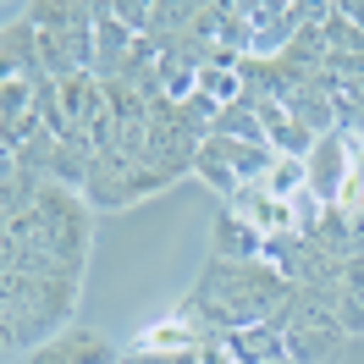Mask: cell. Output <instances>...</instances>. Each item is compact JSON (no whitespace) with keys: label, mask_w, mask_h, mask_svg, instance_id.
<instances>
[{"label":"cell","mask_w":364,"mask_h":364,"mask_svg":"<svg viewBox=\"0 0 364 364\" xmlns=\"http://www.w3.org/2000/svg\"><path fill=\"white\" fill-rule=\"evenodd\" d=\"M94 243L89 199L61 182H39L23 210L6 215V276H83Z\"/></svg>","instance_id":"6da1fadb"},{"label":"cell","mask_w":364,"mask_h":364,"mask_svg":"<svg viewBox=\"0 0 364 364\" xmlns=\"http://www.w3.org/2000/svg\"><path fill=\"white\" fill-rule=\"evenodd\" d=\"M287 298H293V282L276 265H265V259L237 265V259H215L210 254V265L199 276L193 298H188V309H193V320L205 326L210 337H232L243 326H271Z\"/></svg>","instance_id":"7a4b0ae2"},{"label":"cell","mask_w":364,"mask_h":364,"mask_svg":"<svg viewBox=\"0 0 364 364\" xmlns=\"http://www.w3.org/2000/svg\"><path fill=\"white\" fill-rule=\"evenodd\" d=\"M83 276H6V348L33 353L39 342L72 331Z\"/></svg>","instance_id":"3957f363"},{"label":"cell","mask_w":364,"mask_h":364,"mask_svg":"<svg viewBox=\"0 0 364 364\" xmlns=\"http://www.w3.org/2000/svg\"><path fill=\"white\" fill-rule=\"evenodd\" d=\"M276 326H282V348H287L293 364H320L326 353H337L342 342H348L331 298L320 293V287H293V298L282 304Z\"/></svg>","instance_id":"277c9868"},{"label":"cell","mask_w":364,"mask_h":364,"mask_svg":"<svg viewBox=\"0 0 364 364\" xmlns=\"http://www.w3.org/2000/svg\"><path fill=\"white\" fill-rule=\"evenodd\" d=\"M309 193H315L320 205H337L342 188H348V177H353V138L348 133H326L309 149Z\"/></svg>","instance_id":"5b68a950"},{"label":"cell","mask_w":364,"mask_h":364,"mask_svg":"<svg viewBox=\"0 0 364 364\" xmlns=\"http://www.w3.org/2000/svg\"><path fill=\"white\" fill-rule=\"evenodd\" d=\"M23 364H116V348L89 326H72L61 337L39 342L33 353H23Z\"/></svg>","instance_id":"8992f818"},{"label":"cell","mask_w":364,"mask_h":364,"mask_svg":"<svg viewBox=\"0 0 364 364\" xmlns=\"http://www.w3.org/2000/svg\"><path fill=\"white\" fill-rule=\"evenodd\" d=\"M320 293L331 298V309H337L342 331H348V337H364V254L342 259V271L331 276Z\"/></svg>","instance_id":"52a82bcc"},{"label":"cell","mask_w":364,"mask_h":364,"mask_svg":"<svg viewBox=\"0 0 364 364\" xmlns=\"http://www.w3.org/2000/svg\"><path fill=\"white\" fill-rule=\"evenodd\" d=\"M215 259H237V265L265 259V237H259L237 210H221V221H215Z\"/></svg>","instance_id":"ba28073f"},{"label":"cell","mask_w":364,"mask_h":364,"mask_svg":"<svg viewBox=\"0 0 364 364\" xmlns=\"http://www.w3.org/2000/svg\"><path fill=\"white\" fill-rule=\"evenodd\" d=\"M259 188H265L271 199H282V205H298V199L309 193V166H304V160L276 155V160H271V171L259 177Z\"/></svg>","instance_id":"9c48e42d"},{"label":"cell","mask_w":364,"mask_h":364,"mask_svg":"<svg viewBox=\"0 0 364 364\" xmlns=\"http://www.w3.org/2000/svg\"><path fill=\"white\" fill-rule=\"evenodd\" d=\"M271 364H293V359H271Z\"/></svg>","instance_id":"30bf717a"}]
</instances>
